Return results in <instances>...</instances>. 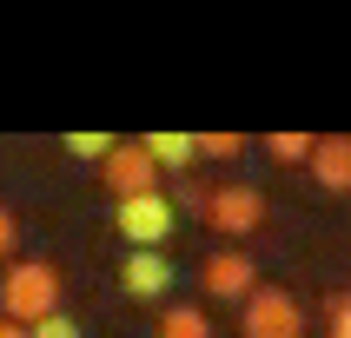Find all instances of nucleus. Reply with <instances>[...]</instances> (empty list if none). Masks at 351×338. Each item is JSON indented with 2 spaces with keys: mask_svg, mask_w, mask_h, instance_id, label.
<instances>
[{
  "mask_svg": "<svg viewBox=\"0 0 351 338\" xmlns=\"http://www.w3.org/2000/svg\"><path fill=\"white\" fill-rule=\"evenodd\" d=\"M60 312V272L47 265V258H20V265H7V278H0V318H14V325H27L34 332L40 318Z\"/></svg>",
  "mask_w": 351,
  "mask_h": 338,
  "instance_id": "nucleus-1",
  "label": "nucleus"
},
{
  "mask_svg": "<svg viewBox=\"0 0 351 338\" xmlns=\"http://www.w3.org/2000/svg\"><path fill=\"white\" fill-rule=\"evenodd\" d=\"M113 226H119V239H133V252H166V239H173V226H179V199H166V193L119 199Z\"/></svg>",
  "mask_w": 351,
  "mask_h": 338,
  "instance_id": "nucleus-2",
  "label": "nucleus"
},
{
  "mask_svg": "<svg viewBox=\"0 0 351 338\" xmlns=\"http://www.w3.org/2000/svg\"><path fill=\"white\" fill-rule=\"evenodd\" d=\"M239 332L245 338H305V312H298L292 292L258 285V292L245 298V312H239Z\"/></svg>",
  "mask_w": 351,
  "mask_h": 338,
  "instance_id": "nucleus-3",
  "label": "nucleus"
},
{
  "mask_svg": "<svg viewBox=\"0 0 351 338\" xmlns=\"http://www.w3.org/2000/svg\"><path fill=\"white\" fill-rule=\"evenodd\" d=\"M206 219H213L226 239H245L265 226V193L258 186H245V179H232V186H213V206H206Z\"/></svg>",
  "mask_w": 351,
  "mask_h": 338,
  "instance_id": "nucleus-4",
  "label": "nucleus"
},
{
  "mask_svg": "<svg viewBox=\"0 0 351 338\" xmlns=\"http://www.w3.org/2000/svg\"><path fill=\"white\" fill-rule=\"evenodd\" d=\"M106 186H113V199H146L159 193V166L146 146H133V139H119L113 159H106Z\"/></svg>",
  "mask_w": 351,
  "mask_h": 338,
  "instance_id": "nucleus-5",
  "label": "nucleus"
},
{
  "mask_svg": "<svg viewBox=\"0 0 351 338\" xmlns=\"http://www.w3.org/2000/svg\"><path fill=\"white\" fill-rule=\"evenodd\" d=\"M199 278H206V292H213V298H239V305L258 292V265L245 252H232V245L206 258V272H199Z\"/></svg>",
  "mask_w": 351,
  "mask_h": 338,
  "instance_id": "nucleus-6",
  "label": "nucleus"
},
{
  "mask_svg": "<svg viewBox=\"0 0 351 338\" xmlns=\"http://www.w3.org/2000/svg\"><path fill=\"white\" fill-rule=\"evenodd\" d=\"M119 285H126L133 298L173 292V258H166V252H126V265H119Z\"/></svg>",
  "mask_w": 351,
  "mask_h": 338,
  "instance_id": "nucleus-7",
  "label": "nucleus"
},
{
  "mask_svg": "<svg viewBox=\"0 0 351 338\" xmlns=\"http://www.w3.org/2000/svg\"><path fill=\"white\" fill-rule=\"evenodd\" d=\"M312 179L325 186V193H351V133L318 139V153H312Z\"/></svg>",
  "mask_w": 351,
  "mask_h": 338,
  "instance_id": "nucleus-8",
  "label": "nucleus"
},
{
  "mask_svg": "<svg viewBox=\"0 0 351 338\" xmlns=\"http://www.w3.org/2000/svg\"><path fill=\"white\" fill-rule=\"evenodd\" d=\"M139 146L153 153L159 173H179V166H193V159H199V133H146Z\"/></svg>",
  "mask_w": 351,
  "mask_h": 338,
  "instance_id": "nucleus-9",
  "label": "nucleus"
},
{
  "mask_svg": "<svg viewBox=\"0 0 351 338\" xmlns=\"http://www.w3.org/2000/svg\"><path fill=\"white\" fill-rule=\"evenodd\" d=\"M159 338H213V318L199 312V305H166V318H159Z\"/></svg>",
  "mask_w": 351,
  "mask_h": 338,
  "instance_id": "nucleus-10",
  "label": "nucleus"
},
{
  "mask_svg": "<svg viewBox=\"0 0 351 338\" xmlns=\"http://www.w3.org/2000/svg\"><path fill=\"white\" fill-rule=\"evenodd\" d=\"M265 153H272L278 166H298V159L318 153V139H312V133H272V139H265Z\"/></svg>",
  "mask_w": 351,
  "mask_h": 338,
  "instance_id": "nucleus-11",
  "label": "nucleus"
},
{
  "mask_svg": "<svg viewBox=\"0 0 351 338\" xmlns=\"http://www.w3.org/2000/svg\"><path fill=\"white\" fill-rule=\"evenodd\" d=\"M113 146H119L113 133H66V153H73V159H99V166H106Z\"/></svg>",
  "mask_w": 351,
  "mask_h": 338,
  "instance_id": "nucleus-12",
  "label": "nucleus"
},
{
  "mask_svg": "<svg viewBox=\"0 0 351 338\" xmlns=\"http://www.w3.org/2000/svg\"><path fill=\"white\" fill-rule=\"evenodd\" d=\"M199 153L206 159H239L245 153V133H199Z\"/></svg>",
  "mask_w": 351,
  "mask_h": 338,
  "instance_id": "nucleus-13",
  "label": "nucleus"
},
{
  "mask_svg": "<svg viewBox=\"0 0 351 338\" xmlns=\"http://www.w3.org/2000/svg\"><path fill=\"white\" fill-rule=\"evenodd\" d=\"M34 338H80V325L66 312H53V318H40V325H34Z\"/></svg>",
  "mask_w": 351,
  "mask_h": 338,
  "instance_id": "nucleus-14",
  "label": "nucleus"
},
{
  "mask_svg": "<svg viewBox=\"0 0 351 338\" xmlns=\"http://www.w3.org/2000/svg\"><path fill=\"white\" fill-rule=\"evenodd\" d=\"M14 239H20V219H14V213H7V206H0V258L14 252Z\"/></svg>",
  "mask_w": 351,
  "mask_h": 338,
  "instance_id": "nucleus-15",
  "label": "nucleus"
},
{
  "mask_svg": "<svg viewBox=\"0 0 351 338\" xmlns=\"http://www.w3.org/2000/svg\"><path fill=\"white\" fill-rule=\"evenodd\" d=\"M332 338H351V298H338V305H332Z\"/></svg>",
  "mask_w": 351,
  "mask_h": 338,
  "instance_id": "nucleus-16",
  "label": "nucleus"
},
{
  "mask_svg": "<svg viewBox=\"0 0 351 338\" xmlns=\"http://www.w3.org/2000/svg\"><path fill=\"white\" fill-rule=\"evenodd\" d=\"M0 338H34L27 325H14V318H0Z\"/></svg>",
  "mask_w": 351,
  "mask_h": 338,
  "instance_id": "nucleus-17",
  "label": "nucleus"
}]
</instances>
